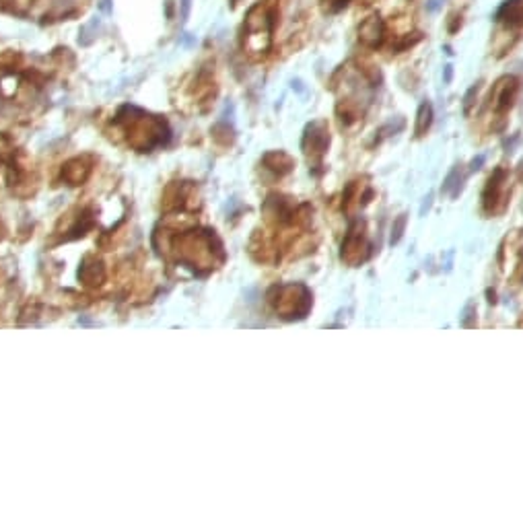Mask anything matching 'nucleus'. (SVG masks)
Wrapping results in <instances>:
<instances>
[{
  "label": "nucleus",
  "mask_w": 523,
  "mask_h": 525,
  "mask_svg": "<svg viewBox=\"0 0 523 525\" xmlns=\"http://www.w3.org/2000/svg\"><path fill=\"white\" fill-rule=\"evenodd\" d=\"M101 8H103L105 12H109V0H103V2H101Z\"/></svg>",
  "instance_id": "obj_3"
},
{
  "label": "nucleus",
  "mask_w": 523,
  "mask_h": 525,
  "mask_svg": "<svg viewBox=\"0 0 523 525\" xmlns=\"http://www.w3.org/2000/svg\"><path fill=\"white\" fill-rule=\"evenodd\" d=\"M431 122V105L429 103H422L420 109H418V126H416V132H424V128L429 126Z\"/></svg>",
  "instance_id": "obj_1"
},
{
  "label": "nucleus",
  "mask_w": 523,
  "mask_h": 525,
  "mask_svg": "<svg viewBox=\"0 0 523 525\" xmlns=\"http://www.w3.org/2000/svg\"><path fill=\"white\" fill-rule=\"evenodd\" d=\"M190 2H192V0H182V19H184V21H186L188 15H190Z\"/></svg>",
  "instance_id": "obj_2"
}]
</instances>
